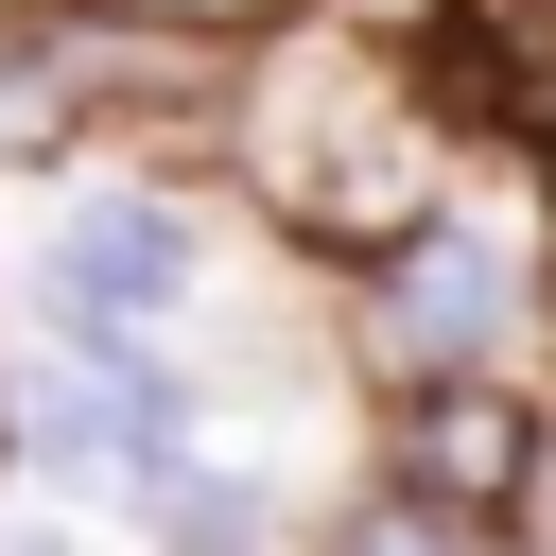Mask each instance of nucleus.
I'll use <instances>...</instances> for the list:
<instances>
[{
	"label": "nucleus",
	"instance_id": "f257e3e1",
	"mask_svg": "<svg viewBox=\"0 0 556 556\" xmlns=\"http://www.w3.org/2000/svg\"><path fill=\"white\" fill-rule=\"evenodd\" d=\"M486 174V139H469V104H452V52H417V35H365V17H295V35H261L243 70H226V122H208V191L278 243V261H313V278H365L382 243H417L452 191Z\"/></svg>",
	"mask_w": 556,
	"mask_h": 556
},
{
	"label": "nucleus",
	"instance_id": "f03ea898",
	"mask_svg": "<svg viewBox=\"0 0 556 556\" xmlns=\"http://www.w3.org/2000/svg\"><path fill=\"white\" fill-rule=\"evenodd\" d=\"M208 243H226L208 174H174V156H87V174L35 208V243H17V330L174 348V330L208 313Z\"/></svg>",
	"mask_w": 556,
	"mask_h": 556
},
{
	"label": "nucleus",
	"instance_id": "7ed1b4c3",
	"mask_svg": "<svg viewBox=\"0 0 556 556\" xmlns=\"http://www.w3.org/2000/svg\"><path fill=\"white\" fill-rule=\"evenodd\" d=\"M365 469L417 486V504H452V521H486V539H521V504H539V469H556V382H434V400H382V417H365Z\"/></svg>",
	"mask_w": 556,
	"mask_h": 556
},
{
	"label": "nucleus",
	"instance_id": "20e7f679",
	"mask_svg": "<svg viewBox=\"0 0 556 556\" xmlns=\"http://www.w3.org/2000/svg\"><path fill=\"white\" fill-rule=\"evenodd\" d=\"M122 521H139V556H313V521H278V486L226 469V452L174 469V486H139Z\"/></svg>",
	"mask_w": 556,
	"mask_h": 556
},
{
	"label": "nucleus",
	"instance_id": "39448f33",
	"mask_svg": "<svg viewBox=\"0 0 556 556\" xmlns=\"http://www.w3.org/2000/svg\"><path fill=\"white\" fill-rule=\"evenodd\" d=\"M52 17L139 35V52H208V70H243V52H261V35H295L313 0H52Z\"/></svg>",
	"mask_w": 556,
	"mask_h": 556
},
{
	"label": "nucleus",
	"instance_id": "423d86ee",
	"mask_svg": "<svg viewBox=\"0 0 556 556\" xmlns=\"http://www.w3.org/2000/svg\"><path fill=\"white\" fill-rule=\"evenodd\" d=\"M313 556H521V539H486V521H452V504H417V486H348L330 521H313Z\"/></svg>",
	"mask_w": 556,
	"mask_h": 556
},
{
	"label": "nucleus",
	"instance_id": "0eeeda50",
	"mask_svg": "<svg viewBox=\"0 0 556 556\" xmlns=\"http://www.w3.org/2000/svg\"><path fill=\"white\" fill-rule=\"evenodd\" d=\"M0 556H87V539H70L52 504H0Z\"/></svg>",
	"mask_w": 556,
	"mask_h": 556
},
{
	"label": "nucleus",
	"instance_id": "6e6552de",
	"mask_svg": "<svg viewBox=\"0 0 556 556\" xmlns=\"http://www.w3.org/2000/svg\"><path fill=\"white\" fill-rule=\"evenodd\" d=\"M0 469H17V330H0Z\"/></svg>",
	"mask_w": 556,
	"mask_h": 556
},
{
	"label": "nucleus",
	"instance_id": "1a4fd4ad",
	"mask_svg": "<svg viewBox=\"0 0 556 556\" xmlns=\"http://www.w3.org/2000/svg\"><path fill=\"white\" fill-rule=\"evenodd\" d=\"M539 17H556V0H539Z\"/></svg>",
	"mask_w": 556,
	"mask_h": 556
}]
</instances>
